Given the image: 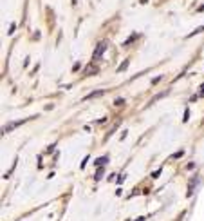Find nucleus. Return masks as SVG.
I'll return each mask as SVG.
<instances>
[{
    "instance_id": "f257e3e1",
    "label": "nucleus",
    "mask_w": 204,
    "mask_h": 221,
    "mask_svg": "<svg viewBox=\"0 0 204 221\" xmlns=\"http://www.w3.org/2000/svg\"><path fill=\"white\" fill-rule=\"evenodd\" d=\"M107 49V42H99L98 44V47H96V51H94V54H92V58L94 60H98V58H101V54H103V51Z\"/></svg>"
},
{
    "instance_id": "f03ea898",
    "label": "nucleus",
    "mask_w": 204,
    "mask_h": 221,
    "mask_svg": "<svg viewBox=\"0 0 204 221\" xmlns=\"http://www.w3.org/2000/svg\"><path fill=\"white\" fill-rule=\"evenodd\" d=\"M24 122H25V120H16V122H11V123H7V125H5V127L2 129V134H5V132H11V131H13L14 127H18V125H22Z\"/></svg>"
},
{
    "instance_id": "7ed1b4c3",
    "label": "nucleus",
    "mask_w": 204,
    "mask_h": 221,
    "mask_svg": "<svg viewBox=\"0 0 204 221\" xmlns=\"http://www.w3.org/2000/svg\"><path fill=\"white\" fill-rule=\"evenodd\" d=\"M101 94H103V91H94V93L87 94V96L83 98V102H87V100H90V98H98V96H101Z\"/></svg>"
},
{
    "instance_id": "20e7f679",
    "label": "nucleus",
    "mask_w": 204,
    "mask_h": 221,
    "mask_svg": "<svg viewBox=\"0 0 204 221\" xmlns=\"http://www.w3.org/2000/svg\"><path fill=\"white\" fill-rule=\"evenodd\" d=\"M98 73V69L94 67V65H89L87 69H85V74H96Z\"/></svg>"
},
{
    "instance_id": "39448f33",
    "label": "nucleus",
    "mask_w": 204,
    "mask_h": 221,
    "mask_svg": "<svg viewBox=\"0 0 204 221\" xmlns=\"http://www.w3.org/2000/svg\"><path fill=\"white\" fill-rule=\"evenodd\" d=\"M107 161H108V158H107V156H101L99 160H96V165H98V167H101V165H105Z\"/></svg>"
},
{
    "instance_id": "423d86ee",
    "label": "nucleus",
    "mask_w": 204,
    "mask_h": 221,
    "mask_svg": "<svg viewBox=\"0 0 204 221\" xmlns=\"http://www.w3.org/2000/svg\"><path fill=\"white\" fill-rule=\"evenodd\" d=\"M183 154H184V152H183V151H179V152H175V154H172V156H170V160H175V158H181Z\"/></svg>"
},
{
    "instance_id": "0eeeda50",
    "label": "nucleus",
    "mask_w": 204,
    "mask_h": 221,
    "mask_svg": "<svg viewBox=\"0 0 204 221\" xmlns=\"http://www.w3.org/2000/svg\"><path fill=\"white\" fill-rule=\"evenodd\" d=\"M101 176H103V169L99 167V169H98V172H96V180H101Z\"/></svg>"
},
{
    "instance_id": "6e6552de",
    "label": "nucleus",
    "mask_w": 204,
    "mask_h": 221,
    "mask_svg": "<svg viewBox=\"0 0 204 221\" xmlns=\"http://www.w3.org/2000/svg\"><path fill=\"white\" fill-rule=\"evenodd\" d=\"M127 65H128V60H127L125 63H121V65H119V69H118V73H121L123 69H127Z\"/></svg>"
},
{
    "instance_id": "1a4fd4ad",
    "label": "nucleus",
    "mask_w": 204,
    "mask_h": 221,
    "mask_svg": "<svg viewBox=\"0 0 204 221\" xmlns=\"http://www.w3.org/2000/svg\"><path fill=\"white\" fill-rule=\"evenodd\" d=\"M201 31H204V25H201V27H199V29H195V31H193V33H190V36H193V34H195V33H201Z\"/></svg>"
},
{
    "instance_id": "9d476101",
    "label": "nucleus",
    "mask_w": 204,
    "mask_h": 221,
    "mask_svg": "<svg viewBox=\"0 0 204 221\" xmlns=\"http://www.w3.org/2000/svg\"><path fill=\"white\" fill-rule=\"evenodd\" d=\"M123 103H125V100H123V98H118V100H116V105H123Z\"/></svg>"
},
{
    "instance_id": "9b49d317",
    "label": "nucleus",
    "mask_w": 204,
    "mask_h": 221,
    "mask_svg": "<svg viewBox=\"0 0 204 221\" xmlns=\"http://www.w3.org/2000/svg\"><path fill=\"white\" fill-rule=\"evenodd\" d=\"M201 87H202V89H201V93H199V96H204V83H202V85H201Z\"/></svg>"
},
{
    "instance_id": "f8f14e48",
    "label": "nucleus",
    "mask_w": 204,
    "mask_h": 221,
    "mask_svg": "<svg viewBox=\"0 0 204 221\" xmlns=\"http://www.w3.org/2000/svg\"><path fill=\"white\" fill-rule=\"evenodd\" d=\"M72 4H74V5H76V4H78V0H72Z\"/></svg>"
}]
</instances>
